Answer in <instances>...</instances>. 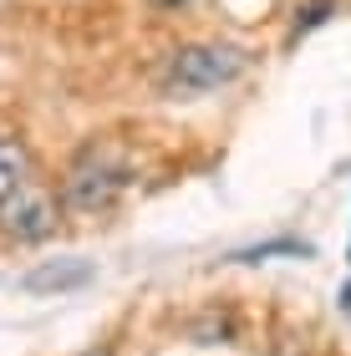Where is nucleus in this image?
<instances>
[{"label":"nucleus","mask_w":351,"mask_h":356,"mask_svg":"<svg viewBox=\"0 0 351 356\" xmlns=\"http://www.w3.org/2000/svg\"><path fill=\"white\" fill-rule=\"evenodd\" d=\"M92 280V265L87 260H46L36 270L21 275V290H31V296H61V290H82Z\"/></svg>","instance_id":"4"},{"label":"nucleus","mask_w":351,"mask_h":356,"mask_svg":"<svg viewBox=\"0 0 351 356\" xmlns=\"http://www.w3.org/2000/svg\"><path fill=\"white\" fill-rule=\"evenodd\" d=\"M148 6H153V10H183L188 0H148Z\"/></svg>","instance_id":"9"},{"label":"nucleus","mask_w":351,"mask_h":356,"mask_svg":"<svg viewBox=\"0 0 351 356\" xmlns=\"http://www.w3.org/2000/svg\"><path fill=\"white\" fill-rule=\"evenodd\" d=\"M234 311H219V305H209V311H199L194 321H188V336H194L199 346H214V341H234Z\"/></svg>","instance_id":"7"},{"label":"nucleus","mask_w":351,"mask_h":356,"mask_svg":"<svg viewBox=\"0 0 351 356\" xmlns=\"http://www.w3.org/2000/svg\"><path fill=\"white\" fill-rule=\"evenodd\" d=\"M275 254H311V245H300V239H265V245H254V250H239L234 260L239 265H260V260H275Z\"/></svg>","instance_id":"8"},{"label":"nucleus","mask_w":351,"mask_h":356,"mask_svg":"<svg viewBox=\"0 0 351 356\" xmlns=\"http://www.w3.org/2000/svg\"><path fill=\"white\" fill-rule=\"evenodd\" d=\"M61 214H67L61 188H46L41 178H31L15 199L0 204V239H6V245H46V239L56 234Z\"/></svg>","instance_id":"3"},{"label":"nucleus","mask_w":351,"mask_h":356,"mask_svg":"<svg viewBox=\"0 0 351 356\" xmlns=\"http://www.w3.org/2000/svg\"><path fill=\"white\" fill-rule=\"evenodd\" d=\"M76 356H113V346H87V351H76Z\"/></svg>","instance_id":"10"},{"label":"nucleus","mask_w":351,"mask_h":356,"mask_svg":"<svg viewBox=\"0 0 351 356\" xmlns=\"http://www.w3.org/2000/svg\"><path fill=\"white\" fill-rule=\"evenodd\" d=\"M250 72V51L234 41H183L173 46L158 67V92L173 102H194V97H214L234 87Z\"/></svg>","instance_id":"2"},{"label":"nucleus","mask_w":351,"mask_h":356,"mask_svg":"<svg viewBox=\"0 0 351 356\" xmlns=\"http://www.w3.org/2000/svg\"><path fill=\"white\" fill-rule=\"evenodd\" d=\"M31 178H36V158H31L21 133H0V204L15 199Z\"/></svg>","instance_id":"5"},{"label":"nucleus","mask_w":351,"mask_h":356,"mask_svg":"<svg viewBox=\"0 0 351 356\" xmlns=\"http://www.w3.org/2000/svg\"><path fill=\"white\" fill-rule=\"evenodd\" d=\"M133 188V158H127L113 138H87L72 153L67 173H61V204L67 214H107L117 199Z\"/></svg>","instance_id":"1"},{"label":"nucleus","mask_w":351,"mask_h":356,"mask_svg":"<svg viewBox=\"0 0 351 356\" xmlns=\"http://www.w3.org/2000/svg\"><path fill=\"white\" fill-rule=\"evenodd\" d=\"M336 10H341V0H300L295 15H291V31H285V41H291V46H295V41H306L311 31H321Z\"/></svg>","instance_id":"6"}]
</instances>
